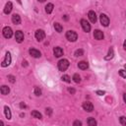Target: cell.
<instances>
[{"label": "cell", "instance_id": "8992f818", "mask_svg": "<svg viewBox=\"0 0 126 126\" xmlns=\"http://www.w3.org/2000/svg\"><path fill=\"white\" fill-rule=\"evenodd\" d=\"M81 26H82L83 30H84L86 32H89L91 31V25L89 24V22H87V20L82 19V20H81Z\"/></svg>", "mask_w": 126, "mask_h": 126}, {"label": "cell", "instance_id": "52a82bcc", "mask_svg": "<svg viewBox=\"0 0 126 126\" xmlns=\"http://www.w3.org/2000/svg\"><path fill=\"white\" fill-rule=\"evenodd\" d=\"M34 36H35V38H36L38 41H41V40L45 37V32H44L42 30H37V31L35 32V33H34Z\"/></svg>", "mask_w": 126, "mask_h": 126}, {"label": "cell", "instance_id": "ac0fdd59", "mask_svg": "<svg viewBox=\"0 0 126 126\" xmlns=\"http://www.w3.org/2000/svg\"><path fill=\"white\" fill-rule=\"evenodd\" d=\"M113 55H114V52H113V48L110 47L109 50H108V53H107V56L104 57L105 60H109V59H112L113 58Z\"/></svg>", "mask_w": 126, "mask_h": 126}, {"label": "cell", "instance_id": "5bb4252c", "mask_svg": "<svg viewBox=\"0 0 126 126\" xmlns=\"http://www.w3.org/2000/svg\"><path fill=\"white\" fill-rule=\"evenodd\" d=\"M88 16H89V19H90V21L92 23H95L96 22V15H95V13L94 11H90L88 13Z\"/></svg>", "mask_w": 126, "mask_h": 126}, {"label": "cell", "instance_id": "8fae6325", "mask_svg": "<svg viewBox=\"0 0 126 126\" xmlns=\"http://www.w3.org/2000/svg\"><path fill=\"white\" fill-rule=\"evenodd\" d=\"M29 52H30V54H31L32 57H34V58H39V57L41 56V53H40L38 50H36L35 48H31V49L29 50Z\"/></svg>", "mask_w": 126, "mask_h": 126}, {"label": "cell", "instance_id": "2e32d148", "mask_svg": "<svg viewBox=\"0 0 126 126\" xmlns=\"http://www.w3.org/2000/svg\"><path fill=\"white\" fill-rule=\"evenodd\" d=\"M78 67H79L80 69H82V70H86V69L89 67V64H88L87 61H80V62L78 63Z\"/></svg>", "mask_w": 126, "mask_h": 126}, {"label": "cell", "instance_id": "83f0119b", "mask_svg": "<svg viewBox=\"0 0 126 126\" xmlns=\"http://www.w3.org/2000/svg\"><path fill=\"white\" fill-rule=\"evenodd\" d=\"M119 121H120V123H121L122 125L126 126V117H125V116H121V117L119 118Z\"/></svg>", "mask_w": 126, "mask_h": 126}, {"label": "cell", "instance_id": "5b68a950", "mask_svg": "<svg viewBox=\"0 0 126 126\" xmlns=\"http://www.w3.org/2000/svg\"><path fill=\"white\" fill-rule=\"evenodd\" d=\"M3 35H4V37H6V38L12 37V35H13V31H12V29H11L10 27H5V28L3 29Z\"/></svg>", "mask_w": 126, "mask_h": 126}, {"label": "cell", "instance_id": "f546056e", "mask_svg": "<svg viewBox=\"0 0 126 126\" xmlns=\"http://www.w3.org/2000/svg\"><path fill=\"white\" fill-rule=\"evenodd\" d=\"M8 78H9V81H10L11 83H15V77H14V76L10 75V76H8Z\"/></svg>", "mask_w": 126, "mask_h": 126}, {"label": "cell", "instance_id": "cb8c5ba5", "mask_svg": "<svg viewBox=\"0 0 126 126\" xmlns=\"http://www.w3.org/2000/svg\"><path fill=\"white\" fill-rule=\"evenodd\" d=\"M73 81H74L75 83H80V82H81V77H80L78 74H74V76H73Z\"/></svg>", "mask_w": 126, "mask_h": 126}, {"label": "cell", "instance_id": "d4e9b609", "mask_svg": "<svg viewBox=\"0 0 126 126\" xmlns=\"http://www.w3.org/2000/svg\"><path fill=\"white\" fill-rule=\"evenodd\" d=\"M61 79H62V81H64V82H66V83H70V82H71V79H70V77H69L68 75H63Z\"/></svg>", "mask_w": 126, "mask_h": 126}, {"label": "cell", "instance_id": "7402d4cb", "mask_svg": "<svg viewBox=\"0 0 126 126\" xmlns=\"http://www.w3.org/2000/svg\"><path fill=\"white\" fill-rule=\"evenodd\" d=\"M54 29H55V31L58 32H61L63 31V27H62L59 23H54Z\"/></svg>", "mask_w": 126, "mask_h": 126}, {"label": "cell", "instance_id": "d6a6232c", "mask_svg": "<svg viewBox=\"0 0 126 126\" xmlns=\"http://www.w3.org/2000/svg\"><path fill=\"white\" fill-rule=\"evenodd\" d=\"M51 113H52V109H51V108H46V114L50 115Z\"/></svg>", "mask_w": 126, "mask_h": 126}, {"label": "cell", "instance_id": "e575fe53", "mask_svg": "<svg viewBox=\"0 0 126 126\" xmlns=\"http://www.w3.org/2000/svg\"><path fill=\"white\" fill-rule=\"evenodd\" d=\"M20 106H21L22 108H26V107H27V106L25 105V103H23V102H21V103H20Z\"/></svg>", "mask_w": 126, "mask_h": 126}, {"label": "cell", "instance_id": "836d02e7", "mask_svg": "<svg viewBox=\"0 0 126 126\" xmlns=\"http://www.w3.org/2000/svg\"><path fill=\"white\" fill-rule=\"evenodd\" d=\"M68 91H69V93H71V94H75V92H76V91H75L74 89H72V88H69Z\"/></svg>", "mask_w": 126, "mask_h": 126}, {"label": "cell", "instance_id": "d6986e66", "mask_svg": "<svg viewBox=\"0 0 126 126\" xmlns=\"http://www.w3.org/2000/svg\"><path fill=\"white\" fill-rule=\"evenodd\" d=\"M53 8H54L53 4H52V3H48V4L45 6V12H46L47 14H50V13L53 11Z\"/></svg>", "mask_w": 126, "mask_h": 126}, {"label": "cell", "instance_id": "44dd1931", "mask_svg": "<svg viewBox=\"0 0 126 126\" xmlns=\"http://www.w3.org/2000/svg\"><path fill=\"white\" fill-rule=\"evenodd\" d=\"M32 116L34 117V118H37V119H41V118H42L41 113L38 112L37 110H33V111H32Z\"/></svg>", "mask_w": 126, "mask_h": 126}, {"label": "cell", "instance_id": "f35d334b", "mask_svg": "<svg viewBox=\"0 0 126 126\" xmlns=\"http://www.w3.org/2000/svg\"><path fill=\"white\" fill-rule=\"evenodd\" d=\"M124 67H125V69H126V64H125V65H124Z\"/></svg>", "mask_w": 126, "mask_h": 126}, {"label": "cell", "instance_id": "4fadbf2b", "mask_svg": "<svg viewBox=\"0 0 126 126\" xmlns=\"http://www.w3.org/2000/svg\"><path fill=\"white\" fill-rule=\"evenodd\" d=\"M12 9H13V4H12V2H7V4L5 5V8H4V13L5 14H10L11 13V11H12Z\"/></svg>", "mask_w": 126, "mask_h": 126}, {"label": "cell", "instance_id": "9a60e30c", "mask_svg": "<svg viewBox=\"0 0 126 126\" xmlns=\"http://www.w3.org/2000/svg\"><path fill=\"white\" fill-rule=\"evenodd\" d=\"M12 22H13V24H15V25L21 24V17H20L18 14H14V15L12 16Z\"/></svg>", "mask_w": 126, "mask_h": 126}, {"label": "cell", "instance_id": "7a4b0ae2", "mask_svg": "<svg viewBox=\"0 0 126 126\" xmlns=\"http://www.w3.org/2000/svg\"><path fill=\"white\" fill-rule=\"evenodd\" d=\"M66 38L69 40V41H76L77 38H78V34L74 32V31H68L66 32Z\"/></svg>", "mask_w": 126, "mask_h": 126}, {"label": "cell", "instance_id": "d590c367", "mask_svg": "<svg viewBox=\"0 0 126 126\" xmlns=\"http://www.w3.org/2000/svg\"><path fill=\"white\" fill-rule=\"evenodd\" d=\"M123 48L126 50V39H125V41H124V43H123Z\"/></svg>", "mask_w": 126, "mask_h": 126}, {"label": "cell", "instance_id": "277c9868", "mask_svg": "<svg viewBox=\"0 0 126 126\" xmlns=\"http://www.w3.org/2000/svg\"><path fill=\"white\" fill-rule=\"evenodd\" d=\"M10 63H11V54H10V52H6V55H5V59L2 61V63H1V66L2 67H6V66H9L10 65Z\"/></svg>", "mask_w": 126, "mask_h": 126}, {"label": "cell", "instance_id": "9c48e42d", "mask_svg": "<svg viewBox=\"0 0 126 126\" xmlns=\"http://www.w3.org/2000/svg\"><path fill=\"white\" fill-rule=\"evenodd\" d=\"M83 108H84L86 111L91 112V111L94 110V105H93L92 102H90V101H86V102L83 103Z\"/></svg>", "mask_w": 126, "mask_h": 126}, {"label": "cell", "instance_id": "7c38bea8", "mask_svg": "<svg viewBox=\"0 0 126 126\" xmlns=\"http://www.w3.org/2000/svg\"><path fill=\"white\" fill-rule=\"evenodd\" d=\"M53 53H54L55 57H60V56L63 55V49L61 47H59V46H56L53 49Z\"/></svg>", "mask_w": 126, "mask_h": 126}, {"label": "cell", "instance_id": "1f68e13d", "mask_svg": "<svg viewBox=\"0 0 126 126\" xmlns=\"http://www.w3.org/2000/svg\"><path fill=\"white\" fill-rule=\"evenodd\" d=\"M105 94V92H103V91H96V94H98V95H103Z\"/></svg>", "mask_w": 126, "mask_h": 126}, {"label": "cell", "instance_id": "3957f363", "mask_svg": "<svg viewBox=\"0 0 126 126\" xmlns=\"http://www.w3.org/2000/svg\"><path fill=\"white\" fill-rule=\"evenodd\" d=\"M99 20H100V24L103 27H107L109 25V19L105 14H100L99 16Z\"/></svg>", "mask_w": 126, "mask_h": 126}, {"label": "cell", "instance_id": "6da1fadb", "mask_svg": "<svg viewBox=\"0 0 126 126\" xmlns=\"http://www.w3.org/2000/svg\"><path fill=\"white\" fill-rule=\"evenodd\" d=\"M69 67V61L67 59H61L58 62V69L60 71H65Z\"/></svg>", "mask_w": 126, "mask_h": 126}, {"label": "cell", "instance_id": "30bf717a", "mask_svg": "<svg viewBox=\"0 0 126 126\" xmlns=\"http://www.w3.org/2000/svg\"><path fill=\"white\" fill-rule=\"evenodd\" d=\"M94 36L95 39L101 40V39H103V32L101 31H99V30H95L94 32Z\"/></svg>", "mask_w": 126, "mask_h": 126}, {"label": "cell", "instance_id": "f1b7e54d", "mask_svg": "<svg viewBox=\"0 0 126 126\" xmlns=\"http://www.w3.org/2000/svg\"><path fill=\"white\" fill-rule=\"evenodd\" d=\"M119 75L121 76V77H123V78H125L126 79V70H123V69H121V70H119Z\"/></svg>", "mask_w": 126, "mask_h": 126}, {"label": "cell", "instance_id": "4dcf8cb0", "mask_svg": "<svg viewBox=\"0 0 126 126\" xmlns=\"http://www.w3.org/2000/svg\"><path fill=\"white\" fill-rule=\"evenodd\" d=\"M73 125H74V126H81V125H82V122L79 121V120H76V121L73 123Z\"/></svg>", "mask_w": 126, "mask_h": 126}, {"label": "cell", "instance_id": "4316f807", "mask_svg": "<svg viewBox=\"0 0 126 126\" xmlns=\"http://www.w3.org/2000/svg\"><path fill=\"white\" fill-rule=\"evenodd\" d=\"M83 54H84L83 49H77V50L75 51V56H82Z\"/></svg>", "mask_w": 126, "mask_h": 126}, {"label": "cell", "instance_id": "74e56055", "mask_svg": "<svg viewBox=\"0 0 126 126\" xmlns=\"http://www.w3.org/2000/svg\"><path fill=\"white\" fill-rule=\"evenodd\" d=\"M38 1H39V2H44L45 0H38Z\"/></svg>", "mask_w": 126, "mask_h": 126}, {"label": "cell", "instance_id": "e0dca14e", "mask_svg": "<svg viewBox=\"0 0 126 126\" xmlns=\"http://www.w3.org/2000/svg\"><path fill=\"white\" fill-rule=\"evenodd\" d=\"M0 92H1V94H2L6 95V94H9V92H10V89H9L7 86L3 85V86L0 88Z\"/></svg>", "mask_w": 126, "mask_h": 126}, {"label": "cell", "instance_id": "8d00e7d4", "mask_svg": "<svg viewBox=\"0 0 126 126\" xmlns=\"http://www.w3.org/2000/svg\"><path fill=\"white\" fill-rule=\"evenodd\" d=\"M123 99H124V101H125V103H126V93L123 94Z\"/></svg>", "mask_w": 126, "mask_h": 126}, {"label": "cell", "instance_id": "ba28073f", "mask_svg": "<svg viewBox=\"0 0 126 126\" xmlns=\"http://www.w3.org/2000/svg\"><path fill=\"white\" fill-rule=\"evenodd\" d=\"M15 39L19 43L23 42V40H24V33H23L22 31H16V32H15Z\"/></svg>", "mask_w": 126, "mask_h": 126}, {"label": "cell", "instance_id": "603a6c76", "mask_svg": "<svg viewBox=\"0 0 126 126\" xmlns=\"http://www.w3.org/2000/svg\"><path fill=\"white\" fill-rule=\"evenodd\" d=\"M88 125H89V126H95V125H96V121L94 120V118L90 117V118L88 119Z\"/></svg>", "mask_w": 126, "mask_h": 126}, {"label": "cell", "instance_id": "484cf974", "mask_svg": "<svg viewBox=\"0 0 126 126\" xmlns=\"http://www.w3.org/2000/svg\"><path fill=\"white\" fill-rule=\"evenodd\" d=\"M34 94L35 95H41V90L38 87H34Z\"/></svg>", "mask_w": 126, "mask_h": 126}, {"label": "cell", "instance_id": "ffe728a7", "mask_svg": "<svg viewBox=\"0 0 126 126\" xmlns=\"http://www.w3.org/2000/svg\"><path fill=\"white\" fill-rule=\"evenodd\" d=\"M4 112H5V116L7 119H11V111H10V108L8 106H4Z\"/></svg>", "mask_w": 126, "mask_h": 126}]
</instances>
